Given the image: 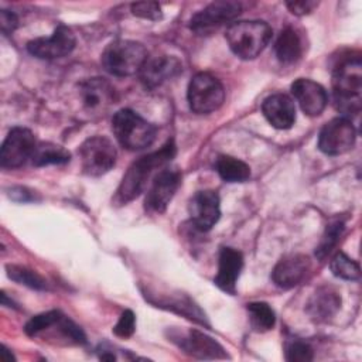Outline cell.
<instances>
[{"label":"cell","instance_id":"d6a6232c","mask_svg":"<svg viewBox=\"0 0 362 362\" xmlns=\"http://www.w3.org/2000/svg\"><path fill=\"white\" fill-rule=\"evenodd\" d=\"M318 6V1L314 0H300V1H286V7L296 16H305L310 14L315 7Z\"/></svg>","mask_w":362,"mask_h":362},{"label":"cell","instance_id":"4dcf8cb0","mask_svg":"<svg viewBox=\"0 0 362 362\" xmlns=\"http://www.w3.org/2000/svg\"><path fill=\"white\" fill-rule=\"evenodd\" d=\"M132 13L136 17L157 21L163 18L161 7L157 1H139L132 4Z\"/></svg>","mask_w":362,"mask_h":362},{"label":"cell","instance_id":"d590c367","mask_svg":"<svg viewBox=\"0 0 362 362\" xmlns=\"http://www.w3.org/2000/svg\"><path fill=\"white\" fill-rule=\"evenodd\" d=\"M1 358H3V361H7V362H10L11 359H14V356L8 354V351H7V348H6V346H3V351H1Z\"/></svg>","mask_w":362,"mask_h":362},{"label":"cell","instance_id":"5bb4252c","mask_svg":"<svg viewBox=\"0 0 362 362\" xmlns=\"http://www.w3.org/2000/svg\"><path fill=\"white\" fill-rule=\"evenodd\" d=\"M182 71L181 62L173 55L148 57L141 68L140 81L147 89H156L178 76Z\"/></svg>","mask_w":362,"mask_h":362},{"label":"cell","instance_id":"3957f363","mask_svg":"<svg viewBox=\"0 0 362 362\" xmlns=\"http://www.w3.org/2000/svg\"><path fill=\"white\" fill-rule=\"evenodd\" d=\"M272 34V28L266 21L243 20L232 23L225 33V38L236 57L253 59L266 48Z\"/></svg>","mask_w":362,"mask_h":362},{"label":"cell","instance_id":"52a82bcc","mask_svg":"<svg viewBox=\"0 0 362 362\" xmlns=\"http://www.w3.org/2000/svg\"><path fill=\"white\" fill-rule=\"evenodd\" d=\"M116 157L115 144L105 136L88 137L79 147L82 170L90 177L106 174L116 164Z\"/></svg>","mask_w":362,"mask_h":362},{"label":"cell","instance_id":"f1b7e54d","mask_svg":"<svg viewBox=\"0 0 362 362\" xmlns=\"http://www.w3.org/2000/svg\"><path fill=\"white\" fill-rule=\"evenodd\" d=\"M61 315L59 311L57 310H51L42 314H38L35 317H33L24 327V331L28 337H35L44 331H47Z\"/></svg>","mask_w":362,"mask_h":362},{"label":"cell","instance_id":"ffe728a7","mask_svg":"<svg viewBox=\"0 0 362 362\" xmlns=\"http://www.w3.org/2000/svg\"><path fill=\"white\" fill-rule=\"evenodd\" d=\"M243 269V256L239 250L233 247H222L218 257V273L215 277V284L229 293H236V280Z\"/></svg>","mask_w":362,"mask_h":362},{"label":"cell","instance_id":"30bf717a","mask_svg":"<svg viewBox=\"0 0 362 362\" xmlns=\"http://www.w3.org/2000/svg\"><path fill=\"white\" fill-rule=\"evenodd\" d=\"M181 184V171L178 168H161L153 177L146 195V209L153 214H163L174 198Z\"/></svg>","mask_w":362,"mask_h":362},{"label":"cell","instance_id":"cb8c5ba5","mask_svg":"<svg viewBox=\"0 0 362 362\" xmlns=\"http://www.w3.org/2000/svg\"><path fill=\"white\" fill-rule=\"evenodd\" d=\"M71 160V154L62 146L54 143H38L34 154L31 157V163L35 167H44L51 164H65Z\"/></svg>","mask_w":362,"mask_h":362},{"label":"cell","instance_id":"9a60e30c","mask_svg":"<svg viewBox=\"0 0 362 362\" xmlns=\"http://www.w3.org/2000/svg\"><path fill=\"white\" fill-rule=\"evenodd\" d=\"M79 99L88 113L99 115L113 103L115 89L103 78H90L79 83Z\"/></svg>","mask_w":362,"mask_h":362},{"label":"cell","instance_id":"e575fe53","mask_svg":"<svg viewBox=\"0 0 362 362\" xmlns=\"http://www.w3.org/2000/svg\"><path fill=\"white\" fill-rule=\"evenodd\" d=\"M105 352H102L100 355H99V358L102 359V361H115L116 359V356H115V354L113 352H109V349H103Z\"/></svg>","mask_w":362,"mask_h":362},{"label":"cell","instance_id":"ba28073f","mask_svg":"<svg viewBox=\"0 0 362 362\" xmlns=\"http://www.w3.org/2000/svg\"><path fill=\"white\" fill-rule=\"evenodd\" d=\"M356 140V130L344 116L327 122L318 134V148L328 156H339L349 151Z\"/></svg>","mask_w":362,"mask_h":362},{"label":"cell","instance_id":"f546056e","mask_svg":"<svg viewBox=\"0 0 362 362\" xmlns=\"http://www.w3.org/2000/svg\"><path fill=\"white\" fill-rule=\"evenodd\" d=\"M286 359L290 362H310L314 358V351L310 344L300 341V339H291L284 346Z\"/></svg>","mask_w":362,"mask_h":362},{"label":"cell","instance_id":"5b68a950","mask_svg":"<svg viewBox=\"0 0 362 362\" xmlns=\"http://www.w3.org/2000/svg\"><path fill=\"white\" fill-rule=\"evenodd\" d=\"M147 58V49L141 42L116 40L103 49L100 61L109 74L115 76H132L141 71Z\"/></svg>","mask_w":362,"mask_h":362},{"label":"cell","instance_id":"d4e9b609","mask_svg":"<svg viewBox=\"0 0 362 362\" xmlns=\"http://www.w3.org/2000/svg\"><path fill=\"white\" fill-rule=\"evenodd\" d=\"M246 310L249 313L250 325L257 332H266L272 329L276 324V314L273 308L263 301H255L249 303L246 305Z\"/></svg>","mask_w":362,"mask_h":362},{"label":"cell","instance_id":"4fadbf2b","mask_svg":"<svg viewBox=\"0 0 362 362\" xmlns=\"http://www.w3.org/2000/svg\"><path fill=\"white\" fill-rule=\"evenodd\" d=\"M242 13V4L232 0H219L208 4L189 20V28L194 31H208L225 23L235 20Z\"/></svg>","mask_w":362,"mask_h":362},{"label":"cell","instance_id":"2e32d148","mask_svg":"<svg viewBox=\"0 0 362 362\" xmlns=\"http://www.w3.org/2000/svg\"><path fill=\"white\" fill-rule=\"evenodd\" d=\"M310 266V259L305 255H286L273 267L272 280L280 288H293L305 279Z\"/></svg>","mask_w":362,"mask_h":362},{"label":"cell","instance_id":"277c9868","mask_svg":"<svg viewBox=\"0 0 362 362\" xmlns=\"http://www.w3.org/2000/svg\"><path fill=\"white\" fill-rule=\"evenodd\" d=\"M112 130L122 147L130 151L143 150L156 140V126L132 109H120L113 115Z\"/></svg>","mask_w":362,"mask_h":362},{"label":"cell","instance_id":"ac0fdd59","mask_svg":"<svg viewBox=\"0 0 362 362\" xmlns=\"http://www.w3.org/2000/svg\"><path fill=\"white\" fill-rule=\"evenodd\" d=\"M291 93L300 109L311 117L321 115L328 102L327 90L320 83L307 78L294 81L291 83Z\"/></svg>","mask_w":362,"mask_h":362},{"label":"cell","instance_id":"d6986e66","mask_svg":"<svg viewBox=\"0 0 362 362\" xmlns=\"http://www.w3.org/2000/svg\"><path fill=\"white\" fill-rule=\"evenodd\" d=\"M262 112L266 120L276 129H290L296 122V105L286 93H273L263 100Z\"/></svg>","mask_w":362,"mask_h":362},{"label":"cell","instance_id":"7a4b0ae2","mask_svg":"<svg viewBox=\"0 0 362 362\" xmlns=\"http://www.w3.org/2000/svg\"><path fill=\"white\" fill-rule=\"evenodd\" d=\"M175 156V144L173 140H168L160 150L146 154L136 161L124 173L122 182L116 191L115 202L124 205L139 197L143 189L147 187L148 181L156 175L154 171L164 168V165Z\"/></svg>","mask_w":362,"mask_h":362},{"label":"cell","instance_id":"836d02e7","mask_svg":"<svg viewBox=\"0 0 362 362\" xmlns=\"http://www.w3.org/2000/svg\"><path fill=\"white\" fill-rule=\"evenodd\" d=\"M17 25H18V18H17V16H16L13 11H10V10L3 8V10L0 11V27H1V33H3L4 35H8V34L14 33V30L17 28Z\"/></svg>","mask_w":362,"mask_h":362},{"label":"cell","instance_id":"7c38bea8","mask_svg":"<svg viewBox=\"0 0 362 362\" xmlns=\"http://www.w3.org/2000/svg\"><path fill=\"white\" fill-rule=\"evenodd\" d=\"M188 214L195 229L201 232L212 229L221 218L219 195L211 189L195 192L188 202Z\"/></svg>","mask_w":362,"mask_h":362},{"label":"cell","instance_id":"44dd1931","mask_svg":"<svg viewBox=\"0 0 362 362\" xmlns=\"http://www.w3.org/2000/svg\"><path fill=\"white\" fill-rule=\"evenodd\" d=\"M341 308V296L331 286L318 287L307 301L305 311L317 322L328 321Z\"/></svg>","mask_w":362,"mask_h":362},{"label":"cell","instance_id":"9c48e42d","mask_svg":"<svg viewBox=\"0 0 362 362\" xmlns=\"http://www.w3.org/2000/svg\"><path fill=\"white\" fill-rule=\"evenodd\" d=\"M35 147V137L30 129L13 127L1 144L0 165L3 168L21 167L31 160Z\"/></svg>","mask_w":362,"mask_h":362},{"label":"cell","instance_id":"83f0119b","mask_svg":"<svg viewBox=\"0 0 362 362\" xmlns=\"http://www.w3.org/2000/svg\"><path fill=\"white\" fill-rule=\"evenodd\" d=\"M6 270H7V276L18 284H23L35 290L47 288L45 280L31 269H27L24 266H17V264H8Z\"/></svg>","mask_w":362,"mask_h":362},{"label":"cell","instance_id":"e0dca14e","mask_svg":"<svg viewBox=\"0 0 362 362\" xmlns=\"http://www.w3.org/2000/svg\"><path fill=\"white\" fill-rule=\"evenodd\" d=\"M173 341L188 355L198 359H223L228 358L223 346L214 338L198 329H189L185 335L171 337Z\"/></svg>","mask_w":362,"mask_h":362},{"label":"cell","instance_id":"1f68e13d","mask_svg":"<svg viewBox=\"0 0 362 362\" xmlns=\"http://www.w3.org/2000/svg\"><path fill=\"white\" fill-rule=\"evenodd\" d=\"M136 328V317L133 314L132 310H124L119 318V321L116 322V325L113 327V332L116 337L120 338H129L133 335Z\"/></svg>","mask_w":362,"mask_h":362},{"label":"cell","instance_id":"6da1fadb","mask_svg":"<svg viewBox=\"0 0 362 362\" xmlns=\"http://www.w3.org/2000/svg\"><path fill=\"white\" fill-rule=\"evenodd\" d=\"M332 95L338 112L351 119L361 112L362 102V62L361 57L342 58L332 71Z\"/></svg>","mask_w":362,"mask_h":362},{"label":"cell","instance_id":"484cf974","mask_svg":"<svg viewBox=\"0 0 362 362\" xmlns=\"http://www.w3.org/2000/svg\"><path fill=\"white\" fill-rule=\"evenodd\" d=\"M345 229V222L342 219H334L331 221L327 228L325 232L315 249V256L318 259H325V256L334 249V246L338 243V239L341 238L342 232Z\"/></svg>","mask_w":362,"mask_h":362},{"label":"cell","instance_id":"603a6c76","mask_svg":"<svg viewBox=\"0 0 362 362\" xmlns=\"http://www.w3.org/2000/svg\"><path fill=\"white\" fill-rule=\"evenodd\" d=\"M216 171L223 181L243 182L250 177L249 165L232 156H221L216 160Z\"/></svg>","mask_w":362,"mask_h":362},{"label":"cell","instance_id":"4316f807","mask_svg":"<svg viewBox=\"0 0 362 362\" xmlns=\"http://www.w3.org/2000/svg\"><path fill=\"white\" fill-rule=\"evenodd\" d=\"M329 269L334 276L342 280H358L361 276L359 264L346 256L344 252H338L329 263Z\"/></svg>","mask_w":362,"mask_h":362},{"label":"cell","instance_id":"7402d4cb","mask_svg":"<svg viewBox=\"0 0 362 362\" xmlns=\"http://www.w3.org/2000/svg\"><path fill=\"white\" fill-rule=\"evenodd\" d=\"M303 49L301 37L294 27L288 25L281 30L274 44L276 57L281 64L290 65L297 62L303 55Z\"/></svg>","mask_w":362,"mask_h":362},{"label":"cell","instance_id":"8fae6325","mask_svg":"<svg viewBox=\"0 0 362 362\" xmlns=\"http://www.w3.org/2000/svg\"><path fill=\"white\" fill-rule=\"evenodd\" d=\"M76 40L72 30L64 24H59L52 35L40 37L28 41L27 51L40 59H57L66 57L75 48Z\"/></svg>","mask_w":362,"mask_h":362},{"label":"cell","instance_id":"8992f818","mask_svg":"<svg viewBox=\"0 0 362 362\" xmlns=\"http://www.w3.org/2000/svg\"><path fill=\"white\" fill-rule=\"evenodd\" d=\"M189 109L198 115L218 110L225 100V89L221 81L209 72H198L192 76L187 90Z\"/></svg>","mask_w":362,"mask_h":362}]
</instances>
